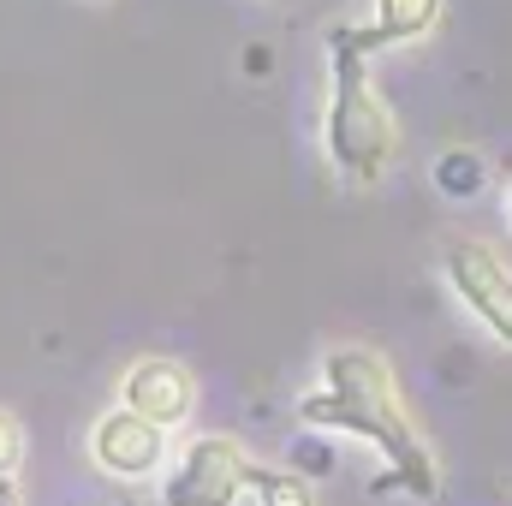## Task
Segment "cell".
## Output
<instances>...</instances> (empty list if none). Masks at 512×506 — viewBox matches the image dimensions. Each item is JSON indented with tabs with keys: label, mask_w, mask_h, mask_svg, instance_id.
Instances as JSON below:
<instances>
[{
	"label": "cell",
	"mask_w": 512,
	"mask_h": 506,
	"mask_svg": "<svg viewBox=\"0 0 512 506\" xmlns=\"http://www.w3.org/2000/svg\"><path fill=\"white\" fill-rule=\"evenodd\" d=\"M507 227H512V191H507Z\"/></svg>",
	"instance_id": "7c38bea8"
},
{
	"label": "cell",
	"mask_w": 512,
	"mask_h": 506,
	"mask_svg": "<svg viewBox=\"0 0 512 506\" xmlns=\"http://www.w3.org/2000/svg\"><path fill=\"white\" fill-rule=\"evenodd\" d=\"M18 459H24V435H18V423L0 411V477H18Z\"/></svg>",
	"instance_id": "8fae6325"
},
{
	"label": "cell",
	"mask_w": 512,
	"mask_h": 506,
	"mask_svg": "<svg viewBox=\"0 0 512 506\" xmlns=\"http://www.w3.org/2000/svg\"><path fill=\"white\" fill-rule=\"evenodd\" d=\"M370 30L358 24H340L334 36H328V72H334V96H328V131H322V143H328V161L346 173V179H358V185H370V179H382L387 167H393V155H399V126H393V114H387L382 90L370 84Z\"/></svg>",
	"instance_id": "7a4b0ae2"
},
{
	"label": "cell",
	"mask_w": 512,
	"mask_h": 506,
	"mask_svg": "<svg viewBox=\"0 0 512 506\" xmlns=\"http://www.w3.org/2000/svg\"><path fill=\"white\" fill-rule=\"evenodd\" d=\"M483 185H489V167H483L477 149H441L435 155V191L441 197L471 203V197H483Z\"/></svg>",
	"instance_id": "ba28073f"
},
{
	"label": "cell",
	"mask_w": 512,
	"mask_h": 506,
	"mask_svg": "<svg viewBox=\"0 0 512 506\" xmlns=\"http://www.w3.org/2000/svg\"><path fill=\"white\" fill-rule=\"evenodd\" d=\"M256 459L233 435H197L161 483V506H233L251 489Z\"/></svg>",
	"instance_id": "3957f363"
},
{
	"label": "cell",
	"mask_w": 512,
	"mask_h": 506,
	"mask_svg": "<svg viewBox=\"0 0 512 506\" xmlns=\"http://www.w3.org/2000/svg\"><path fill=\"white\" fill-rule=\"evenodd\" d=\"M441 268H447V286L465 298V310L501 346H512V268H507V256L495 251V245H483V239H453L447 256H441Z\"/></svg>",
	"instance_id": "277c9868"
},
{
	"label": "cell",
	"mask_w": 512,
	"mask_h": 506,
	"mask_svg": "<svg viewBox=\"0 0 512 506\" xmlns=\"http://www.w3.org/2000/svg\"><path fill=\"white\" fill-rule=\"evenodd\" d=\"M298 417L304 429H340V435H358V441H376L387 459V477L376 483V495L387 489H405L417 501H435L441 489V465L399 393V376L382 352L370 346H340L328 352L322 364V387L298 399Z\"/></svg>",
	"instance_id": "6da1fadb"
},
{
	"label": "cell",
	"mask_w": 512,
	"mask_h": 506,
	"mask_svg": "<svg viewBox=\"0 0 512 506\" xmlns=\"http://www.w3.org/2000/svg\"><path fill=\"white\" fill-rule=\"evenodd\" d=\"M251 495L256 506H316V495H310V483H304V471H262L256 465L251 471Z\"/></svg>",
	"instance_id": "9c48e42d"
},
{
	"label": "cell",
	"mask_w": 512,
	"mask_h": 506,
	"mask_svg": "<svg viewBox=\"0 0 512 506\" xmlns=\"http://www.w3.org/2000/svg\"><path fill=\"white\" fill-rule=\"evenodd\" d=\"M191 399H197V387L185 376V364H173V358H143L120 381V405H131L137 417H149L161 429L185 423L191 417Z\"/></svg>",
	"instance_id": "8992f818"
},
{
	"label": "cell",
	"mask_w": 512,
	"mask_h": 506,
	"mask_svg": "<svg viewBox=\"0 0 512 506\" xmlns=\"http://www.w3.org/2000/svg\"><path fill=\"white\" fill-rule=\"evenodd\" d=\"M441 24V0H376L370 12V48H399V42H423L429 30Z\"/></svg>",
	"instance_id": "52a82bcc"
},
{
	"label": "cell",
	"mask_w": 512,
	"mask_h": 506,
	"mask_svg": "<svg viewBox=\"0 0 512 506\" xmlns=\"http://www.w3.org/2000/svg\"><path fill=\"white\" fill-rule=\"evenodd\" d=\"M90 453H96V465L114 471V477H149V471L167 459V429L149 423V417H137L131 405H120V411H108V417L90 429Z\"/></svg>",
	"instance_id": "5b68a950"
},
{
	"label": "cell",
	"mask_w": 512,
	"mask_h": 506,
	"mask_svg": "<svg viewBox=\"0 0 512 506\" xmlns=\"http://www.w3.org/2000/svg\"><path fill=\"white\" fill-rule=\"evenodd\" d=\"M292 471H304V477H328V471H334V447L322 441V429H310V435L292 447Z\"/></svg>",
	"instance_id": "30bf717a"
}]
</instances>
